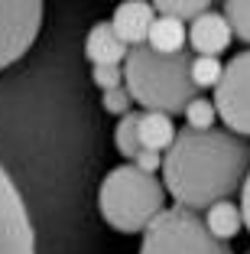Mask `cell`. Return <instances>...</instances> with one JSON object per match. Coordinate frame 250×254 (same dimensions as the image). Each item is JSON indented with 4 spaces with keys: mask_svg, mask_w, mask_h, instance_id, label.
Returning <instances> with one entry per match:
<instances>
[{
    "mask_svg": "<svg viewBox=\"0 0 250 254\" xmlns=\"http://www.w3.org/2000/svg\"><path fill=\"white\" fill-rule=\"evenodd\" d=\"M91 78L101 91H114L124 88V65H95L91 68Z\"/></svg>",
    "mask_w": 250,
    "mask_h": 254,
    "instance_id": "cell-19",
    "label": "cell"
},
{
    "mask_svg": "<svg viewBox=\"0 0 250 254\" xmlns=\"http://www.w3.org/2000/svg\"><path fill=\"white\" fill-rule=\"evenodd\" d=\"M214 111L224 121V130L250 137V49L231 56V62L221 72V82L214 85Z\"/></svg>",
    "mask_w": 250,
    "mask_h": 254,
    "instance_id": "cell-5",
    "label": "cell"
},
{
    "mask_svg": "<svg viewBox=\"0 0 250 254\" xmlns=\"http://www.w3.org/2000/svg\"><path fill=\"white\" fill-rule=\"evenodd\" d=\"M218 124V111H214V101L211 98H195V101H189V108H185V127L189 130H211V127Z\"/></svg>",
    "mask_w": 250,
    "mask_h": 254,
    "instance_id": "cell-18",
    "label": "cell"
},
{
    "mask_svg": "<svg viewBox=\"0 0 250 254\" xmlns=\"http://www.w3.org/2000/svg\"><path fill=\"white\" fill-rule=\"evenodd\" d=\"M98 209L114 232L143 235L166 212V189L162 180L137 170L133 163H120L101 180Z\"/></svg>",
    "mask_w": 250,
    "mask_h": 254,
    "instance_id": "cell-3",
    "label": "cell"
},
{
    "mask_svg": "<svg viewBox=\"0 0 250 254\" xmlns=\"http://www.w3.org/2000/svg\"><path fill=\"white\" fill-rule=\"evenodd\" d=\"M133 166L143 173H150V176H156V173L162 170V153H153V150H140L137 157H133Z\"/></svg>",
    "mask_w": 250,
    "mask_h": 254,
    "instance_id": "cell-21",
    "label": "cell"
},
{
    "mask_svg": "<svg viewBox=\"0 0 250 254\" xmlns=\"http://www.w3.org/2000/svg\"><path fill=\"white\" fill-rule=\"evenodd\" d=\"M247 254H250V251H247Z\"/></svg>",
    "mask_w": 250,
    "mask_h": 254,
    "instance_id": "cell-23",
    "label": "cell"
},
{
    "mask_svg": "<svg viewBox=\"0 0 250 254\" xmlns=\"http://www.w3.org/2000/svg\"><path fill=\"white\" fill-rule=\"evenodd\" d=\"M192 53L159 56L150 46H133L124 59V88L133 105L156 114H185L189 101L199 98L192 85Z\"/></svg>",
    "mask_w": 250,
    "mask_h": 254,
    "instance_id": "cell-2",
    "label": "cell"
},
{
    "mask_svg": "<svg viewBox=\"0 0 250 254\" xmlns=\"http://www.w3.org/2000/svg\"><path fill=\"white\" fill-rule=\"evenodd\" d=\"M43 3L36 0H10L0 3V72L20 62L33 49L43 30Z\"/></svg>",
    "mask_w": 250,
    "mask_h": 254,
    "instance_id": "cell-6",
    "label": "cell"
},
{
    "mask_svg": "<svg viewBox=\"0 0 250 254\" xmlns=\"http://www.w3.org/2000/svg\"><path fill=\"white\" fill-rule=\"evenodd\" d=\"M221 72H224V65H221V59H211V56H192V85H195V91L201 88H214V85L221 82Z\"/></svg>",
    "mask_w": 250,
    "mask_h": 254,
    "instance_id": "cell-17",
    "label": "cell"
},
{
    "mask_svg": "<svg viewBox=\"0 0 250 254\" xmlns=\"http://www.w3.org/2000/svg\"><path fill=\"white\" fill-rule=\"evenodd\" d=\"M156 20V10L153 3H143V0H127V3H120L117 10H114V16H110V30L117 33V39L127 46V49H133V46H143L147 43V33L150 26H153Z\"/></svg>",
    "mask_w": 250,
    "mask_h": 254,
    "instance_id": "cell-9",
    "label": "cell"
},
{
    "mask_svg": "<svg viewBox=\"0 0 250 254\" xmlns=\"http://www.w3.org/2000/svg\"><path fill=\"white\" fill-rule=\"evenodd\" d=\"M189 30V49L192 56H211V59H221V53L231 46V26L228 20L221 16V10H208V13H201L195 23H189L185 26Z\"/></svg>",
    "mask_w": 250,
    "mask_h": 254,
    "instance_id": "cell-8",
    "label": "cell"
},
{
    "mask_svg": "<svg viewBox=\"0 0 250 254\" xmlns=\"http://www.w3.org/2000/svg\"><path fill=\"white\" fill-rule=\"evenodd\" d=\"M140 254H234L228 241H218L205 228L199 212L166 205L140 238Z\"/></svg>",
    "mask_w": 250,
    "mask_h": 254,
    "instance_id": "cell-4",
    "label": "cell"
},
{
    "mask_svg": "<svg viewBox=\"0 0 250 254\" xmlns=\"http://www.w3.org/2000/svg\"><path fill=\"white\" fill-rule=\"evenodd\" d=\"M137 124H140V111H130V114H124V118H117V127H114V147H117V153L127 157L130 163H133V157L140 153Z\"/></svg>",
    "mask_w": 250,
    "mask_h": 254,
    "instance_id": "cell-15",
    "label": "cell"
},
{
    "mask_svg": "<svg viewBox=\"0 0 250 254\" xmlns=\"http://www.w3.org/2000/svg\"><path fill=\"white\" fill-rule=\"evenodd\" d=\"M162 189L189 212L211 209L214 202L241 192L250 173V140L224 127L189 130L182 127L162 153Z\"/></svg>",
    "mask_w": 250,
    "mask_h": 254,
    "instance_id": "cell-1",
    "label": "cell"
},
{
    "mask_svg": "<svg viewBox=\"0 0 250 254\" xmlns=\"http://www.w3.org/2000/svg\"><path fill=\"white\" fill-rule=\"evenodd\" d=\"M127 53H130V49L117 39V33L110 30V23H95V26L88 30L85 56H88L91 68L95 65H124Z\"/></svg>",
    "mask_w": 250,
    "mask_h": 254,
    "instance_id": "cell-10",
    "label": "cell"
},
{
    "mask_svg": "<svg viewBox=\"0 0 250 254\" xmlns=\"http://www.w3.org/2000/svg\"><path fill=\"white\" fill-rule=\"evenodd\" d=\"M237 209H241L244 228L250 232V173H247V180H244V186H241V202H237Z\"/></svg>",
    "mask_w": 250,
    "mask_h": 254,
    "instance_id": "cell-22",
    "label": "cell"
},
{
    "mask_svg": "<svg viewBox=\"0 0 250 254\" xmlns=\"http://www.w3.org/2000/svg\"><path fill=\"white\" fill-rule=\"evenodd\" d=\"M156 16H169V20H179V23H195L201 13L211 10L208 0H159L153 3Z\"/></svg>",
    "mask_w": 250,
    "mask_h": 254,
    "instance_id": "cell-14",
    "label": "cell"
},
{
    "mask_svg": "<svg viewBox=\"0 0 250 254\" xmlns=\"http://www.w3.org/2000/svg\"><path fill=\"white\" fill-rule=\"evenodd\" d=\"M221 16L228 20L231 36H237L244 46H250V0H228L221 7Z\"/></svg>",
    "mask_w": 250,
    "mask_h": 254,
    "instance_id": "cell-16",
    "label": "cell"
},
{
    "mask_svg": "<svg viewBox=\"0 0 250 254\" xmlns=\"http://www.w3.org/2000/svg\"><path fill=\"white\" fill-rule=\"evenodd\" d=\"M201 222H205V228L214 235L218 241H228L234 235L244 232V218H241V209H237V202L224 199V202H214L211 209H205V215H201Z\"/></svg>",
    "mask_w": 250,
    "mask_h": 254,
    "instance_id": "cell-13",
    "label": "cell"
},
{
    "mask_svg": "<svg viewBox=\"0 0 250 254\" xmlns=\"http://www.w3.org/2000/svg\"><path fill=\"white\" fill-rule=\"evenodd\" d=\"M143 46H150V49H153V53H159V56L185 53V49H189V30H185V23H179V20L156 16Z\"/></svg>",
    "mask_w": 250,
    "mask_h": 254,
    "instance_id": "cell-12",
    "label": "cell"
},
{
    "mask_svg": "<svg viewBox=\"0 0 250 254\" xmlns=\"http://www.w3.org/2000/svg\"><path fill=\"white\" fill-rule=\"evenodd\" d=\"M101 105L107 114H114V118H124V114H130V95H127V88H114V91H104Z\"/></svg>",
    "mask_w": 250,
    "mask_h": 254,
    "instance_id": "cell-20",
    "label": "cell"
},
{
    "mask_svg": "<svg viewBox=\"0 0 250 254\" xmlns=\"http://www.w3.org/2000/svg\"><path fill=\"white\" fill-rule=\"evenodd\" d=\"M179 127L176 118L169 114H156V111H140V124H137V140L140 150H153V153H166L176 140Z\"/></svg>",
    "mask_w": 250,
    "mask_h": 254,
    "instance_id": "cell-11",
    "label": "cell"
},
{
    "mask_svg": "<svg viewBox=\"0 0 250 254\" xmlns=\"http://www.w3.org/2000/svg\"><path fill=\"white\" fill-rule=\"evenodd\" d=\"M0 254H36L33 218L3 163H0Z\"/></svg>",
    "mask_w": 250,
    "mask_h": 254,
    "instance_id": "cell-7",
    "label": "cell"
}]
</instances>
